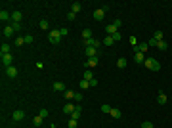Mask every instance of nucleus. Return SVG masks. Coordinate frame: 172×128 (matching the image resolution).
Instances as JSON below:
<instances>
[{"label":"nucleus","instance_id":"5","mask_svg":"<svg viewBox=\"0 0 172 128\" xmlns=\"http://www.w3.org/2000/svg\"><path fill=\"white\" fill-rule=\"evenodd\" d=\"M105 13H107V12H105L103 8H98V10H94V19L96 21H102L103 17H105Z\"/></svg>","mask_w":172,"mask_h":128},{"label":"nucleus","instance_id":"27","mask_svg":"<svg viewBox=\"0 0 172 128\" xmlns=\"http://www.w3.org/2000/svg\"><path fill=\"white\" fill-rule=\"evenodd\" d=\"M163 36H165V34H163L161 31H155V34H153V38L157 40V42H161V40H163Z\"/></svg>","mask_w":172,"mask_h":128},{"label":"nucleus","instance_id":"7","mask_svg":"<svg viewBox=\"0 0 172 128\" xmlns=\"http://www.w3.org/2000/svg\"><path fill=\"white\" fill-rule=\"evenodd\" d=\"M80 113H82V107H80V105H75V111L71 113V119L78 121V119H80Z\"/></svg>","mask_w":172,"mask_h":128},{"label":"nucleus","instance_id":"25","mask_svg":"<svg viewBox=\"0 0 172 128\" xmlns=\"http://www.w3.org/2000/svg\"><path fill=\"white\" fill-rule=\"evenodd\" d=\"M82 38H84V40L92 38V31H90V29H84V31H82Z\"/></svg>","mask_w":172,"mask_h":128},{"label":"nucleus","instance_id":"18","mask_svg":"<svg viewBox=\"0 0 172 128\" xmlns=\"http://www.w3.org/2000/svg\"><path fill=\"white\" fill-rule=\"evenodd\" d=\"M0 19H2V21H8V19H12V13H8L6 10H2V12H0Z\"/></svg>","mask_w":172,"mask_h":128},{"label":"nucleus","instance_id":"20","mask_svg":"<svg viewBox=\"0 0 172 128\" xmlns=\"http://www.w3.org/2000/svg\"><path fill=\"white\" fill-rule=\"evenodd\" d=\"M117 67H119V69H124V67H126V58H119L117 59Z\"/></svg>","mask_w":172,"mask_h":128},{"label":"nucleus","instance_id":"30","mask_svg":"<svg viewBox=\"0 0 172 128\" xmlns=\"http://www.w3.org/2000/svg\"><path fill=\"white\" fill-rule=\"evenodd\" d=\"M0 52H2V54H10V44H6V42H4V44H2V48H0Z\"/></svg>","mask_w":172,"mask_h":128},{"label":"nucleus","instance_id":"22","mask_svg":"<svg viewBox=\"0 0 172 128\" xmlns=\"http://www.w3.org/2000/svg\"><path fill=\"white\" fill-rule=\"evenodd\" d=\"M109 115H111V117H113V119H121V115H122V113H121V111H119V109H111V113H109Z\"/></svg>","mask_w":172,"mask_h":128},{"label":"nucleus","instance_id":"41","mask_svg":"<svg viewBox=\"0 0 172 128\" xmlns=\"http://www.w3.org/2000/svg\"><path fill=\"white\" fill-rule=\"evenodd\" d=\"M141 128H155V126H153V124H151V122H141Z\"/></svg>","mask_w":172,"mask_h":128},{"label":"nucleus","instance_id":"34","mask_svg":"<svg viewBox=\"0 0 172 128\" xmlns=\"http://www.w3.org/2000/svg\"><path fill=\"white\" fill-rule=\"evenodd\" d=\"M33 40H35V36H33V34H27L25 36V44H33Z\"/></svg>","mask_w":172,"mask_h":128},{"label":"nucleus","instance_id":"10","mask_svg":"<svg viewBox=\"0 0 172 128\" xmlns=\"http://www.w3.org/2000/svg\"><path fill=\"white\" fill-rule=\"evenodd\" d=\"M105 31H107V34H109V36H113L115 32H119V29H117V27H115L113 23H109V25L105 27Z\"/></svg>","mask_w":172,"mask_h":128},{"label":"nucleus","instance_id":"37","mask_svg":"<svg viewBox=\"0 0 172 128\" xmlns=\"http://www.w3.org/2000/svg\"><path fill=\"white\" fill-rule=\"evenodd\" d=\"M38 25H40V29H48V21H46V19H40V23H38Z\"/></svg>","mask_w":172,"mask_h":128},{"label":"nucleus","instance_id":"12","mask_svg":"<svg viewBox=\"0 0 172 128\" xmlns=\"http://www.w3.org/2000/svg\"><path fill=\"white\" fill-rule=\"evenodd\" d=\"M157 103H159V105H165V103H166V94H165V92H159V96H157Z\"/></svg>","mask_w":172,"mask_h":128},{"label":"nucleus","instance_id":"39","mask_svg":"<svg viewBox=\"0 0 172 128\" xmlns=\"http://www.w3.org/2000/svg\"><path fill=\"white\" fill-rule=\"evenodd\" d=\"M12 29H13V31H19V29H21V23H15V21H13V23H12Z\"/></svg>","mask_w":172,"mask_h":128},{"label":"nucleus","instance_id":"15","mask_svg":"<svg viewBox=\"0 0 172 128\" xmlns=\"http://www.w3.org/2000/svg\"><path fill=\"white\" fill-rule=\"evenodd\" d=\"M12 117H13V121H23V119H25V113H23V111H15Z\"/></svg>","mask_w":172,"mask_h":128},{"label":"nucleus","instance_id":"35","mask_svg":"<svg viewBox=\"0 0 172 128\" xmlns=\"http://www.w3.org/2000/svg\"><path fill=\"white\" fill-rule=\"evenodd\" d=\"M59 34H61V36H67V34H69L67 27H61V29H59Z\"/></svg>","mask_w":172,"mask_h":128},{"label":"nucleus","instance_id":"33","mask_svg":"<svg viewBox=\"0 0 172 128\" xmlns=\"http://www.w3.org/2000/svg\"><path fill=\"white\" fill-rule=\"evenodd\" d=\"M38 115L42 117V119H46V117L50 115V113H48V109H40V111H38Z\"/></svg>","mask_w":172,"mask_h":128},{"label":"nucleus","instance_id":"14","mask_svg":"<svg viewBox=\"0 0 172 128\" xmlns=\"http://www.w3.org/2000/svg\"><path fill=\"white\" fill-rule=\"evenodd\" d=\"M82 78H84V80H88V82H90V80L94 78V73H92V69H86V71H84Z\"/></svg>","mask_w":172,"mask_h":128},{"label":"nucleus","instance_id":"3","mask_svg":"<svg viewBox=\"0 0 172 128\" xmlns=\"http://www.w3.org/2000/svg\"><path fill=\"white\" fill-rule=\"evenodd\" d=\"M0 58H2V65H4V67H12L13 65V56L12 54H0Z\"/></svg>","mask_w":172,"mask_h":128},{"label":"nucleus","instance_id":"23","mask_svg":"<svg viewBox=\"0 0 172 128\" xmlns=\"http://www.w3.org/2000/svg\"><path fill=\"white\" fill-rule=\"evenodd\" d=\"M42 121H44V119H42L40 115H37L35 119H33V124H35V126H40V124H42Z\"/></svg>","mask_w":172,"mask_h":128},{"label":"nucleus","instance_id":"19","mask_svg":"<svg viewBox=\"0 0 172 128\" xmlns=\"http://www.w3.org/2000/svg\"><path fill=\"white\" fill-rule=\"evenodd\" d=\"M54 90L56 92H65V84L63 82H54Z\"/></svg>","mask_w":172,"mask_h":128},{"label":"nucleus","instance_id":"40","mask_svg":"<svg viewBox=\"0 0 172 128\" xmlns=\"http://www.w3.org/2000/svg\"><path fill=\"white\" fill-rule=\"evenodd\" d=\"M111 109H113V107H109V105H102V111H103V113H111Z\"/></svg>","mask_w":172,"mask_h":128},{"label":"nucleus","instance_id":"11","mask_svg":"<svg viewBox=\"0 0 172 128\" xmlns=\"http://www.w3.org/2000/svg\"><path fill=\"white\" fill-rule=\"evenodd\" d=\"M86 67H88V69H92V67H98V58H88V61H86Z\"/></svg>","mask_w":172,"mask_h":128},{"label":"nucleus","instance_id":"16","mask_svg":"<svg viewBox=\"0 0 172 128\" xmlns=\"http://www.w3.org/2000/svg\"><path fill=\"white\" fill-rule=\"evenodd\" d=\"M21 17H23L21 12H12V19L15 21V23H21Z\"/></svg>","mask_w":172,"mask_h":128},{"label":"nucleus","instance_id":"29","mask_svg":"<svg viewBox=\"0 0 172 128\" xmlns=\"http://www.w3.org/2000/svg\"><path fill=\"white\" fill-rule=\"evenodd\" d=\"M25 44V36H17L15 38V46H23Z\"/></svg>","mask_w":172,"mask_h":128},{"label":"nucleus","instance_id":"28","mask_svg":"<svg viewBox=\"0 0 172 128\" xmlns=\"http://www.w3.org/2000/svg\"><path fill=\"white\" fill-rule=\"evenodd\" d=\"M157 48H159V50H161V52H165V50H166V48H168V44H166L165 40H161L159 44H157Z\"/></svg>","mask_w":172,"mask_h":128},{"label":"nucleus","instance_id":"31","mask_svg":"<svg viewBox=\"0 0 172 128\" xmlns=\"http://www.w3.org/2000/svg\"><path fill=\"white\" fill-rule=\"evenodd\" d=\"M86 88H90V82L82 78V80H80V90H86Z\"/></svg>","mask_w":172,"mask_h":128},{"label":"nucleus","instance_id":"44","mask_svg":"<svg viewBox=\"0 0 172 128\" xmlns=\"http://www.w3.org/2000/svg\"><path fill=\"white\" fill-rule=\"evenodd\" d=\"M75 17H76V13H73V12H69V13H67V19H69V21H73Z\"/></svg>","mask_w":172,"mask_h":128},{"label":"nucleus","instance_id":"42","mask_svg":"<svg viewBox=\"0 0 172 128\" xmlns=\"http://www.w3.org/2000/svg\"><path fill=\"white\" fill-rule=\"evenodd\" d=\"M113 38H115V42H119V40L122 38V34H121V32H115V34H113Z\"/></svg>","mask_w":172,"mask_h":128},{"label":"nucleus","instance_id":"46","mask_svg":"<svg viewBox=\"0 0 172 128\" xmlns=\"http://www.w3.org/2000/svg\"><path fill=\"white\" fill-rule=\"evenodd\" d=\"M90 86H98V78H96V77L90 80Z\"/></svg>","mask_w":172,"mask_h":128},{"label":"nucleus","instance_id":"6","mask_svg":"<svg viewBox=\"0 0 172 128\" xmlns=\"http://www.w3.org/2000/svg\"><path fill=\"white\" fill-rule=\"evenodd\" d=\"M6 77L8 78H15L17 77V67H13V65L12 67H6Z\"/></svg>","mask_w":172,"mask_h":128},{"label":"nucleus","instance_id":"38","mask_svg":"<svg viewBox=\"0 0 172 128\" xmlns=\"http://www.w3.org/2000/svg\"><path fill=\"white\" fill-rule=\"evenodd\" d=\"M130 44H132V48H136L138 46V38L136 36H130Z\"/></svg>","mask_w":172,"mask_h":128},{"label":"nucleus","instance_id":"9","mask_svg":"<svg viewBox=\"0 0 172 128\" xmlns=\"http://www.w3.org/2000/svg\"><path fill=\"white\" fill-rule=\"evenodd\" d=\"M134 61H136V63H143V61H145V54L136 52V54H134Z\"/></svg>","mask_w":172,"mask_h":128},{"label":"nucleus","instance_id":"36","mask_svg":"<svg viewBox=\"0 0 172 128\" xmlns=\"http://www.w3.org/2000/svg\"><path fill=\"white\" fill-rule=\"evenodd\" d=\"M76 124H78V121H75V119H69V128H76Z\"/></svg>","mask_w":172,"mask_h":128},{"label":"nucleus","instance_id":"1","mask_svg":"<svg viewBox=\"0 0 172 128\" xmlns=\"http://www.w3.org/2000/svg\"><path fill=\"white\" fill-rule=\"evenodd\" d=\"M143 65H145L149 71H159V69H161V63H159V61H157L155 58H145Z\"/></svg>","mask_w":172,"mask_h":128},{"label":"nucleus","instance_id":"8","mask_svg":"<svg viewBox=\"0 0 172 128\" xmlns=\"http://www.w3.org/2000/svg\"><path fill=\"white\" fill-rule=\"evenodd\" d=\"M98 54H100V50H98V48H86V56H88V58H98Z\"/></svg>","mask_w":172,"mask_h":128},{"label":"nucleus","instance_id":"17","mask_svg":"<svg viewBox=\"0 0 172 128\" xmlns=\"http://www.w3.org/2000/svg\"><path fill=\"white\" fill-rule=\"evenodd\" d=\"M13 29H12V25H6L4 27V36H13Z\"/></svg>","mask_w":172,"mask_h":128},{"label":"nucleus","instance_id":"21","mask_svg":"<svg viewBox=\"0 0 172 128\" xmlns=\"http://www.w3.org/2000/svg\"><path fill=\"white\" fill-rule=\"evenodd\" d=\"M102 44H105V46H113V44H115V38H113V36H105Z\"/></svg>","mask_w":172,"mask_h":128},{"label":"nucleus","instance_id":"43","mask_svg":"<svg viewBox=\"0 0 172 128\" xmlns=\"http://www.w3.org/2000/svg\"><path fill=\"white\" fill-rule=\"evenodd\" d=\"M113 25L117 27V29H121V25H122V21H121V19H115V21H113Z\"/></svg>","mask_w":172,"mask_h":128},{"label":"nucleus","instance_id":"4","mask_svg":"<svg viewBox=\"0 0 172 128\" xmlns=\"http://www.w3.org/2000/svg\"><path fill=\"white\" fill-rule=\"evenodd\" d=\"M84 44H86V48H98V50H100V46H102V42H100V40L98 38H94V36H92V38H88V40H84Z\"/></svg>","mask_w":172,"mask_h":128},{"label":"nucleus","instance_id":"26","mask_svg":"<svg viewBox=\"0 0 172 128\" xmlns=\"http://www.w3.org/2000/svg\"><path fill=\"white\" fill-rule=\"evenodd\" d=\"M65 99H75V92L73 90H65Z\"/></svg>","mask_w":172,"mask_h":128},{"label":"nucleus","instance_id":"2","mask_svg":"<svg viewBox=\"0 0 172 128\" xmlns=\"http://www.w3.org/2000/svg\"><path fill=\"white\" fill-rule=\"evenodd\" d=\"M48 38H50L52 44H59V40H61V34H59V29H54V31H50V34H48Z\"/></svg>","mask_w":172,"mask_h":128},{"label":"nucleus","instance_id":"47","mask_svg":"<svg viewBox=\"0 0 172 128\" xmlns=\"http://www.w3.org/2000/svg\"><path fill=\"white\" fill-rule=\"evenodd\" d=\"M50 128H56V126H54V124H52V126H50Z\"/></svg>","mask_w":172,"mask_h":128},{"label":"nucleus","instance_id":"13","mask_svg":"<svg viewBox=\"0 0 172 128\" xmlns=\"http://www.w3.org/2000/svg\"><path fill=\"white\" fill-rule=\"evenodd\" d=\"M80 10H82L80 2H73V4H71V12H73V13H78Z\"/></svg>","mask_w":172,"mask_h":128},{"label":"nucleus","instance_id":"32","mask_svg":"<svg viewBox=\"0 0 172 128\" xmlns=\"http://www.w3.org/2000/svg\"><path fill=\"white\" fill-rule=\"evenodd\" d=\"M75 101L80 105V101H82V94H80V92H75Z\"/></svg>","mask_w":172,"mask_h":128},{"label":"nucleus","instance_id":"24","mask_svg":"<svg viewBox=\"0 0 172 128\" xmlns=\"http://www.w3.org/2000/svg\"><path fill=\"white\" fill-rule=\"evenodd\" d=\"M73 111H75V105H71V103H65L63 113H73Z\"/></svg>","mask_w":172,"mask_h":128},{"label":"nucleus","instance_id":"45","mask_svg":"<svg viewBox=\"0 0 172 128\" xmlns=\"http://www.w3.org/2000/svg\"><path fill=\"white\" fill-rule=\"evenodd\" d=\"M157 44H159V42H157V40H155V38L147 40V46H157Z\"/></svg>","mask_w":172,"mask_h":128}]
</instances>
